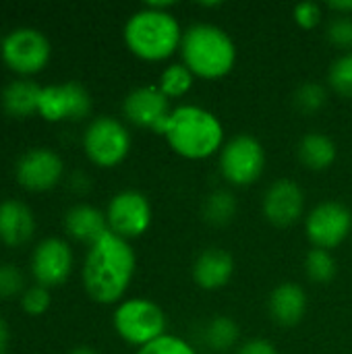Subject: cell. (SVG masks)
I'll return each mask as SVG.
<instances>
[{
  "instance_id": "1",
  "label": "cell",
  "mask_w": 352,
  "mask_h": 354,
  "mask_svg": "<svg viewBox=\"0 0 352 354\" xmlns=\"http://www.w3.org/2000/svg\"><path fill=\"white\" fill-rule=\"evenodd\" d=\"M137 255L129 241L106 232L87 249L81 268V280L87 297L100 305H118L133 282Z\"/></svg>"
},
{
  "instance_id": "2",
  "label": "cell",
  "mask_w": 352,
  "mask_h": 354,
  "mask_svg": "<svg viewBox=\"0 0 352 354\" xmlns=\"http://www.w3.org/2000/svg\"><path fill=\"white\" fill-rule=\"evenodd\" d=\"M162 137L168 147L191 162L207 160L224 147V124L207 108L197 104H185L172 108Z\"/></svg>"
},
{
  "instance_id": "3",
  "label": "cell",
  "mask_w": 352,
  "mask_h": 354,
  "mask_svg": "<svg viewBox=\"0 0 352 354\" xmlns=\"http://www.w3.org/2000/svg\"><path fill=\"white\" fill-rule=\"evenodd\" d=\"M183 27L170 10L143 8L135 10L122 29L124 46L143 62H164L180 50Z\"/></svg>"
},
{
  "instance_id": "4",
  "label": "cell",
  "mask_w": 352,
  "mask_h": 354,
  "mask_svg": "<svg viewBox=\"0 0 352 354\" xmlns=\"http://www.w3.org/2000/svg\"><path fill=\"white\" fill-rule=\"evenodd\" d=\"M183 64L203 81H218L237 64V44L230 33L214 23H193L180 41Z\"/></svg>"
},
{
  "instance_id": "5",
  "label": "cell",
  "mask_w": 352,
  "mask_h": 354,
  "mask_svg": "<svg viewBox=\"0 0 352 354\" xmlns=\"http://www.w3.org/2000/svg\"><path fill=\"white\" fill-rule=\"evenodd\" d=\"M112 328L122 342L139 351L168 334V317L158 303L135 297L116 305L112 313Z\"/></svg>"
},
{
  "instance_id": "6",
  "label": "cell",
  "mask_w": 352,
  "mask_h": 354,
  "mask_svg": "<svg viewBox=\"0 0 352 354\" xmlns=\"http://www.w3.org/2000/svg\"><path fill=\"white\" fill-rule=\"evenodd\" d=\"M52 56V44L48 35L35 27H15L2 35L0 58L8 71L19 77L31 79L41 73Z\"/></svg>"
},
{
  "instance_id": "7",
  "label": "cell",
  "mask_w": 352,
  "mask_h": 354,
  "mask_svg": "<svg viewBox=\"0 0 352 354\" xmlns=\"http://www.w3.org/2000/svg\"><path fill=\"white\" fill-rule=\"evenodd\" d=\"M133 145L131 131L114 116H98L83 131V151L98 168L120 166Z\"/></svg>"
},
{
  "instance_id": "8",
  "label": "cell",
  "mask_w": 352,
  "mask_h": 354,
  "mask_svg": "<svg viewBox=\"0 0 352 354\" xmlns=\"http://www.w3.org/2000/svg\"><path fill=\"white\" fill-rule=\"evenodd\" d=\"M222 178L234 187L245 189L255 185L266 170V149L253 135H237L224 143L218 156Z\"/></svg>"
},
{
  "instance_id": "9",
  "label": "cell",
  "mask_w": 352,
  "mask_h": 354,
  "mask_svg": "<svg viewBox=\"0 0 352 354\" xmlns=\"http://www.w3.org/2000/svg\"><path fill=\"white\" fill-rule=\"evenodd\" d=\"M108 230L124 241H133L143 236L154 220L151 203L147 195L137 189H124L112 195L106 207Z\"/></svg>"
},
{
  "instance_id": "10",
  "label": "cell",
  "mask_w": 352,
  "mask_h": 354,
  "mask_svg": "<svg viewBox=\"0 0 352 354\" xmlns=\"http://www.w3.org/2000/svg\"><path fill=\"white\" fill-rule=\"evenodd\" d=\"M91 95L79 81L44 85L39 93L37 116L48 122H79L91 112Z\"/></svg>"
},
{
  "instance_id": "11",
  "label": "cell",
  "mask_w": 352,
  "mask_h": 354,
  "mask_svg": "<svg viewBox=\"0 0 352 354\" xmlns=\"http://www.w3.org/2000/svg\"><path fill=\"white\" fill-rule=\"evenodd\" d=\"M352 232V212L340 201H322L305 218V234L315 249L332 251Z\"/></svg>"
},
{
  "instance_id": "12",
  "label": "cell",
  "mask_w": 352,
  "mask_h": 354,
  "mask_svg": "<svg viewBox=\"0 0 352 354\" xmlns=\"http://www.w3.org/2000/svg\"><path fill=\"white\" fill-rule=\"evenodd\" d=\"M73 266H75L73 247L60 236H48L39 241L29 261V270H31L35 284L48 290L62 286L71 278Z\"/></svg>"
},
{
  "instance_id": "13",
  "label": "cell",
  "mask_w": 352,
  "mask_h": 354,
  "mask_svg": "<svg viewBox=\"0 0 352 354\" xmlns=\"http://www.w3.org/2000/svg\"><path fill=\"white\" fill-rule=\"evenodd\" d=\"M64 176V160L50 147H33L19 156L15 178L19 187L31 193H46L60 185Z\"/></svg>"
},
{
  "instance_id": "14",
  "label": "cell",
  "mask_w": 352,
  "mask_h": 354,
  "mask_svg": "<svg viewBox=\"0 0 352 354\" xmlns=\"http://www.w3.org/2000/svg\"><path fill=\"white\" fill-rule=\"evenodd\" d=\"M170 112V100L158 89V85H139L131 89L122 100L124 118L137 129H147L156 135H162Z\"/></svg>"
},
{
  "instance_id": "15",
  "label": "cell",
  "mask_w": 352,
  "mask_h": 354,
  "mask_svg": "<svg viewBox=\"0 0 352 354\" xmlns=\"http://www.w3.org/2000/svg\"><path fill=\"white\" fill-rule=\"evenodd\" d=\"M261 212L274 228H290L305 214V191L293 178H278L266 189Z\"/></svg>"
},
{
  "instance_id": "16",
  "label": "cell",
  "mask_w": 352,
  "mask_h": 354,
  "mask_svg": "<svg viewBox=\"0 0 352 354\" xmlns=\"http://www.w3.org/2000/svg\"><path fill=\"white\" fill-rule=\"evenodd\" d=\"M268 313L280 328H295L307 313V292L297 282H280L268 297Z\"/></svg>"
},
{
  "instance_id": "17",
  "label": "cell",
  "mask_w": 352,
  "mask_h": 354,
  "mask_svg": "<svg viewBox=\"0 0 352 354\" xmlns=\"http://www.w3.org/2000/svg\"><path fill=\"white\" fill-rule=\"evenodd\" d=\"M234 257L226 249L210 247L193 261V282L201 290H220L234 276Z\"/></svg>"
},
{
  "instance_id": "18",
  "label": "cell",
  "mask_w": 352,
  "mask_h": 354,
  "mask_svg": "<svg viewBox=\"0 0 352 354\" xmlns=\"http://www.w3.org/2000/svg\"><path fill=\"white\" fill-rule=\"evenodd\" d=\"M35 234V216L21 199L0 201V243L17 249L27 245Z\"/></svg>"
},
{
  "instance_id": "19",
  "label": "cell",
  "mask_w": 352,
  "mask_h": 354,
  "mask_svg": "<svg viewBox=\"0 0 352 354\" xmlns=\"http://www.w3.org/2000/svg\"><path fill=\"white\" fill-rule=\"evenodd\" d=\"M64 230L73 241L91 247L108 232L106 212L89 203H75L64 214Z\"/></svg>"
},
{
  "instance_id": "20",
  "label": "cell",
  "mask_w": 352,
  "mask_h": 354,
  "mask_svg": "<svg viewBox=\"0 0 352 354\" xmlns=\"http://www.w3.org/2000/svg\"><path fill=\"white\" fill-rule=\"evenodd\" d=\"M39 93H41V85H37L33 79H25V77L12 79L10 83L4 85L0 95L4 114L17 120L35 116L39 106Z\"/></svg>"
},
{
  "instance_id": "21",
  "label": "cell",
  "mask_w": 352,
  "mask_h": 354,
  "mask_svg": "<svg viewBox=\"0 0 352 354\" xmlns=\"http://www.w3.org/2000/svg\"><path fill=\"white\" fill-rule=\"evenodd\" d=\"M297 156H299V162L307 170L324 172L336 162L338 147L330 135L319 133V131H311V133L301 137V141L297 145Z\"/></svg>"
},
{
  "instance_id": "22",
  "label": "cell",
  "mask_w": 352,
  "mask_h": 354,
  "mask_svg": "<svg viewBox=\"0 0 352 354\" xmlns=\"http://www.w3.org/2000/svg\"><path fill=\"white\" fill-rule=\"evenodd\" d=\"M239 338H241V328L228 315L212 317L201 330V342L212 353H228L230 348H234L239 344Z\"/></svg>"
},
{
  "instance_id": "23",
  "label": "cell",
  "mask_w": 352,
  "mask_h": 354,
  "mask_svg": "<svg viewBox=\"0 0 352 354\" xmlns=\"http://www.w3.org/2000/svg\"><path fill=\"white\" fill-rule=\"evenodd\" d=\"M237 197L226 191V189H216L212 191L201 205V216L205 220L207 226L212 228H226L232 224V220L237 218Z\"/></svg>"
},
{
  "instance_id": "24",
  "label": "cell",
  "mask_w": 352,
  "mask_h": 354,
  "mask_svg": "<svg viewBox=\"0 0 352 354\" xmlns=\"http://www.w3.org/2000/svg\"><path fill=\"white\" fill-rule=\"evenodd\" d=\"M195 83V75L183 64V62H172L164 66L158 79V89L168 97V100H178L185 97Z\"/></svg>"
},
{
  "instance_id": "25",
  "label": "cell",
  "mask_w": 352,
  "mask_h": 354,
  "mask_svg": "<svg viewBox=\"0 0 352 354\" xmlns=\"http://www.w3.org/2000/svg\"><path fill=\"white\" fill-rule=\"evenodd\" d=\"M338 266L332 255V251L326 249H315L311 247L305 255V274L313 284H330L336 278Z\"/></svg>"
},
{
  "instance_id": "26",
  "label": "cell",
  "mask_w": 352,
  "mask_h": 354,
  "mask_svg": "<svg viewBox=\"0 0 352 354\" xmlns=\"http://www.w3.org/2000/svg\"><path fill=\"white\" fill-rule=\"evenodd\" d=\"M326 104H328V89L324 83H317V81H305L293 93L295 110L305 116L322 112Z\"/></svg>"
},
{
  "instance_id": "27",
  "label": "cell",
  "mask_w": 352,
  "mask_h": 354,
  "mask_svg": "<svg viewBox=\"0 0 352 354\" xmlns=\"http://www.w3.org/2000/svg\"><path fill=\"white\" fill-rule=\"evenodd\" d=\"M328 85L336 95L352 100V52L340 54L330 64V68H328Z\"/></svg>"
},
{
  "instance_id": "28",
  "label": "cell",
  "mask_w": 352,
  "mask_h": 354,
  "mask_svg": "<svg viewBox=\"0 0 352 354\" xmlns=\"http://www.w3.org/2000/svg\"><path fill=\"white\" fill-rule=\"evenodd\" d=\"M19 305H21V309H23L25 315H29V317H39V315H44V313L50 309V305H52V295H50L48 288H44V286H39V284H33V286H27V288H25V292H23L21 299H19Z\"/></svg>"
},
{
  "instance_id": "29",
  "label": "cell",
  "mask_w": 352,
  "mask_h": 354,
  "mask_svg": "<svg viewBox=\"0 0 352 354\" xmlns=\"http://www.w3.org/2000/svg\"><path fill=\"white\" fill-rule=\"evenodd\" d=\"M25 288V274L15 263H0V301L21 299Z\"/></svg>"
},
{
  "instance_id": "30",
  "label": "cell",
  "mask_w": 352,
  "mask_h": 354,
  "mask_svg": "<svg viewBox=\"0 0 352 354\" xmlns=\"http://www.w3.org/2000/svg\"><path fill=\"white\" fill-rule=\"evenodd\" d=\"M326 39L342 54L352 52V17H332L326 25Z\"/></svg>"
},
{
  "instance_id": "31",
  "label": "cell",
  "mask_w": 352,
  "mask_h": 354,
  "mask_svg": "<svg viewBox=\"0 0 352 354\" xmlns=\"http://www.w3.org/2000/svg\"><path fill=\"white\" fill-rule=\"evenodd\" d=\"M135 354H197L195 346L191 342H187L180 336H172L166 334L158 340H154L151 344L139 348Z\"/></svg>"
},
{
  "instance_id": "32",
  "label": "cell",
  "mask_w": 352,
  "mask_h": 354,
  "mask_svg": "<svg viewBox=\"0 0 352 354\" xmlns=\"http://www.w3.org/2000/svg\"><path fill=\"white\" fill-rule=\"evenodd\" d=\"M293 19L301 29L311 31L324 21V6L317 2H299L293 8Z\"/></svg>"
},
{
  "instance_id": "33",
  "label": "cell",
  "mask_w": 352,
  "mask_h": 354,
  "mask_svg": "<svg viewBox=\"0 0 352 354\" xmlns=\"http://www.w3.org/2000/svg\"><path fill=\"white\" fill-rule=\"evenodd\" d=\"M234 354H278V351L266 338H251V340L243 342Z\"/></svg>"
},
{
  "instance_id": "34",
  "label": "cell",
  "mask_w": 352,
  "mask_h": 354,
  "mask_svg": "<svg viewBox=\"0 0 352 354\" xmlns=\"http://www.w3.org/2000/svg\"><path fill=\"white\" fill-rule=\"evenodd\" d=\"M326 6L334 12V17H352V0H332Z\"/></svg>"
},
{
  "instance_id": "35",
  "label": "cell",
  "mask_w": 352,
  "mask_h": 354,
  "mask_svg": "<svg viewBox=\"0 0 352 354\" xmlns=\"http://www.w3.org/2000/svg\"><path fill=\"white\" fill-rule=\"evenodd\" d=\"M71 189H73L77 195L87 193V191H89V178H87L83 172H75V174L71 176Z\"/></svg>"
},
{
  "instance_id": "36",
  "label": "cell",
  "mask_w": 352,
  "mask_h": 354,
  "mask_svg": "<svg viewBox=\"0 0 352 354\" xmlns=\"http://www.w3.org/2000/svg\"><path fill=\"white\" fill-rule=\"evenodd\" d=\"M6 342H8V326L0 317V346H6Z\"/></svg>"
},
{
  "instance_id": "37",
  "label": "cell",
  "mask_w": 352,
  "mask_h": 354,
  "mask_svg": "<svg viewBox=\"0 0 352 354\" xmlns=\"http://www.w3.org/2000/svg\"><path fill=\"white\" fill-rule=\"evenodd\" d=\"M68 354H98L91 346H75Z\"/></svg>"
},
{
  "instance_id": "38",
  "label": "cell",
  "mask_w": 352,
  "mask_h": 354,
  "mask_svg": "<svg viewBox=\"0 0 352 354\" xmlns=\"http://www.w3.org/2000/svg\"><path fill=\"white\" fill-rule=\"evenodd\" d=\"M220 4H222V2H199L201 8H218Z\"/></svg>"
},
{
  "instance_id": "39",
  "label": "cell",
  "mask_w": 352,
  "mask_h": 354,
  "mask_svg": "<svg viewBox=\"0 0 352 354\" xmlns=\"http://www.w3.org/2000/svg\"><path fill=\"white\" fill-rule=\"evenodd\" d=\"M4 348H6V346H0V354H4Z\"/></svg>"
},
{
  "instance_id": "40",
  "label": "cell",
  "mask_w": 352,
  "mask_h": 354,
  "mask_svg": "<svg viewBox=\"0 0 352 354\" xmlns=\"http://www.w3.org/2000/svg\"><path fill=\"white\" fill-rule=\"evenodd\" d=\"M0 41H2V39H0Z\"/></svg>"
}]
</instances>
